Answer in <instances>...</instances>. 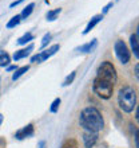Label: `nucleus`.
Instances as JSON below:
<instances>
[{"instance_id": "f257e3e1", "label": "nucleus", "mask_w": 139, "mask_h": 148, "mask_svg": "<svg viewBox=\"0 0 139 148\" xmlns=\"http://www.w3.org/2000/svg\"><path fill=\"white\" fill-rule=\"evenodd\" d=\"M116 81H118V74H116L115 66L111 62L104 61V62H102L101 66L98 67L92 89L101 98L108 100L112 96Z\"/></svg>"}, {"instance_id": "f03ea898", "label": "nucleus", "mask_w": 139, "mask_h": 148, "mask_svg": "<svg viewBox=\"0 0 139 148\" xmlns=\"http://www.w3.org/2000/svg\"><path fill=\"white\" fill-rule=\"evenodd\" d=\"M79 124L84 131L99 133L104 128V120L102 113L94 108V106H87L82 110L79 116Z\"/></svg>"}, {"instance_id": "7ed1b4c3", "label": "nucleus", "mask_w": 139, "mask_h": 148, "mask_svg": "<svg viewBox=\"0 0 139 148\" xmlns=\"http://www.w3.org/2000/svg\"><path fill=\"white\" fill-rule=\"evenodd\" d=\"M118 102L120 109L126 113H131L136 108V93L131 86H123L118 93Z\"/></svg>"}, {"instance_id": "20e7f679", "label": "nucleus", "mask_w": 139, "mask_h": 148, "mask_svg": "<svg viewBox=\"0 0 139 148\" xmlns=\"http://www.w3.org/2000/svg\"><path fill=\"white\" fill-rule=\"evenodd\" d=\"M114 51H115L116 58L120 61V63H123V65L128 63L130 58H131V54H130V50H128L127 45L123 40H120V39L116 40L115 45H114Z\"/></svg>"}, {"instance_id": "39448f33", "label": "nucleus", "mask_w": 139, "mask_h": 148, "mask_svg": "<svg viewBox=\"0 0 139 148\" xmlns=\"http://www.w3.org/2000/svg\"><path fill=\"white\" fill-rule=\"evenodd\" d=\"M59 49H60V46H59V45H52L50 49H47V50H43V51H40L39 54H36V55H34V57H31V62H32V63L44 62V61H47V59L50 58V57H52L54 54H56V53L59 51Z\"/></svg>"}, {"instance_id": "423d86ee", "label": "nucleus", "mask_w": 139, "mask_h": 148, "mask_svg": "<svg viewBox=\"0 0 139 148\" xmlns=\"http://www.w3.org/2000/svg\"><path fill=\"white\" fill-rule=\"evenodd\" d=\"M34 125L32 124H28L26 125V127H23L22 129H19V131H16L15 133V139H18V140H23V139H27V137H31L32 135H34Z\"/></svg>"}, {"instance_id": "0eeeda50", "label": "nucleus", "mask_w": 139, "mask_h": 148, "mask_svg": "<svg viewBox=\"0 0 139 148\" xmlns=\"http://www.w3.org/2000/svg\"><path fill=\"white\" fill-rule=\"evenodd\" d=\"M96 141H98V133L84 131V133H83V143H84L86 148H92L96 144Z\"/></svg>"}, {"instance_id": "6e6552de", "label": "nucleus", "mask_w": 139, "mask_h": 148, "mask_svg": "<svg viewBox=\"0 0 139 148\" xmlns=\"http://www.w3.org/2000/svg\"><path fill=\"white\" fill-rule=\"evenodd\" d=\"M32 50H34V45H30V46L26 47V49H22V50L15 51V54H13V59H15L16 62H18V61H20V59L27 58L28 55L31 54Z\"/></svg>"}, {"instance_id": "1a4fd4ad", "label": "nucleus", "mask_w": 139, "mask_h": 148, "mask_svg": "<svg viewBox=\"0 0 139 148\" xmlns=\"http://www.w3.org/2000/svg\"><path fill=\"white\" fill-rule=\"evenodd\" d=\"M130 43H131V50L135 55V58H139V34L138 31L134 32L131 36H130Z\"/></svg>"}, {"instance_id": "9d476101", "label": "nucleus", "mask_w": 139, "mask_h": 148, "mask_svg": "<svg viewBox=\"0 0 139 148\" xmlns=\"http://www.w3.org/2000/svg\"><path fill=\"white\" fill-rule=\"evenodd\" d=\"M102 19H103V15H102V14H101V15H95V16H94L92 19L88 22V24L86 26V28L83 30V35H87V34H88V32L91 31V30H92V28L95 27L99 22H102Z\"/></svg>"}, {"instance_id": "9b49d317", "label": "nucleus", "mask_w": 139, "mask_h": 148, "mask_svg": "<svg viewBox=\"0 0 139 148\" xmlns=\"http://www.w3.org/2000/svg\"><path fill=\"white\" fill-rule=\"evenodd\" d=\"M96 45H98V40L96 39H92L91 42H87L86 45H83V46H80V47H78L76 50L78 51H80V53H84V54H87V53H91V51L96 47Z\"/></svg>"}, {"instance_id": "f8f14e48", "label": "nucleus", "mask_w": 139, "mask_h": 148, "mask_svg": "<svg viewBox=\"0 0 139 148\" xmlns=\"http://www.w3.org/2000/svg\"><path fill=\"white\" fill-rule=\"evenodd\" d=\"M28 70H30V66H22V67H19V69H16L15 73L12 74V81H16V79H19V78L22 77L24 73H27Z\"/></svg>"}, {"instance_id": "ddd939ff", "label": "nucleus", "mask_w": 139, "mask_h": 148, "mask_svg": "<svg viewBox=\"0 0 139 148\" xmlns=\"http://www.w3.org/2000/svg\"><path fill=\"white\" fill-rule=\"evenodd\" d=\"M9 62H11V57L5 51H0V66L5 67L9 65Z\"/></svg>"}, {"instance_id": "4468645a", "label": "nucleus", "mask_w": 139, "mask_h": 148, "mask_svg": "<svg viewBox=\"0 0 139 148\" xmlns=\"http://www.w3.org/2000/svg\"><path fill=\"white\" fill-rule=\"evenodd\" d=\"M34 7H35V3H30L27 7H24L23 12L20 14V18H22V19H27L28 16L32 14V11H34Z\"/></svg>"}, {"instance_id": "2eb2a0df", "label": "nucleus", "mask_w": 139, "mask_h": 148, "mask_svg": "<svg viewBox=\"0 0 139 148\" xmlns=\"http://www.w3.org/2000/svg\"><path fill=\"white\" fill-rule=\"evenodd\" d=\"M32 39H34V35H32L31 32H26L23 36H20V38L18 39V43L23 46V45H27V43H30Z\"/></svg>"}, {"instance_id": "dca6fc26", "label": "nucleus", "mask_w": 139, "mask_h": 148, "mask_svg": "<svg viewBox=\"0 0 139 148\" xmlns=\"http://www.w3.org/2000/svg\"><path fill=\"white\" fill-rule=\"evenodd\" d=\"M62 12V8H56V10H51V11L47 12V20L48 22H54L56 18H58V15Z\"/></svg>"}, {"instance_id": "f3484780", "label": "nucleus", "mask_w": 139, "mask_h": 148, "mask_svg": "<svg viewBox=\"0 0 139 148\" xmlns=\"http://www.w3.org/2000/svg\"><path fill=\"white\" fill-rule=\"evenodd\" d=\"M20 20H22L20 15H15V16H13V18H12V19L7 23V28H13V27H16V26L20 23Z\"/></svg>"}, {"instance_id": "a211bd4d", "label": "nucleus", "mask_w": 139, "mask_h": 148, "mask_svg": "<svg viewBox=\"0 0 139 148\" xmlns=\"http://www.w3.org/2000/svg\"><path fill=\"white\" fill-rule=\"evenodd\" d=\"M62 148H78V141L75 139H67L62 144Z\"/></svg>"}, {"instance_id": "6ab92c4d", "label": "nucleus", "mask_w": 139, "mask_h": 148, "mask_svg": "<svg viewBox=\"0 0 139 148\" xmlns=\"http://www.w3.org/2000/svg\"><path fill=\"white\" fill-rule=\"evenodd\" d=\"M60 98H55L52 104H51V108H50V112L51 113H56L59 110V106H60Z\"/></svg>"}, {"instance_id": "aec40b11", "label": "nucleus", "mask_w": 139, "mask_h": 148, "mask_svg": "<svg viewBox=\"0 0 139 148\" xmlns=\"http://www.w3.org/2000/svg\"><path fill=\"white\" fill-rule=\"evenodd\" d=\"M75 75H76V73H75V71H72V73L70 74V75H67V78L64 79V82H63V86L71 85V84L74 82V79H75Z\"/></svg>"}, {"instance_id": "412c9836", "label": "nucleus", "mask_w": 139, "mask_h": 148, "mask_svg": "<svg viewBox=\"0 0 139 148\" xmlns=\"http://www.w3.org/2000/svg\"><path fill=\"white\" fill-rule=\"evenodd\" d=\"M51 38H52V36H51V34H50V32H47L46 35L43 36V39H42V49H44V47H46L47 45L50 43Z\"/></svg>"}, {"instance_id": "4be33fe9", "label": "nucleus", "mask_w": 139, "mask_h": 148, "mask_svg": "<svg viewBox=\"0 0 139 148\" xmlns=\"http://www.w3.org/2000/svg\"><path fill=\"white\" fill-rule=\"evenodd\" d=\"M112 5H114V3H112V1H110L108 4H106V5H104V8H103V11H102V15H104V14H107V12L110 11V8H111Z\"/></svg>"}, {"instance_id": "5701e85b", "label": "nucleus", "mask_w": 139, "mask_h": 148, "mask_svg": "<svg viewBox=\"0 0 139 148\" xmlns=\"http://www.w3.org/2000/svg\"><path fill=\"white\" fill-rule=\"evenodd\" d=\"M22 1H23V0H16V1H12L11 4H9V7L11 8H13V7H16V5H19L20 3H22Z\"/></svg>"}, {"instance_id": "b1692460", "label": "nucleus", "mask_w": 139, "mask_h": 148, "mask_svg": "<svg viewBox=\"0 0 139 148\" xmlns=\"http://www.w3.org/2000/svg\"><path fill=\"white\" fill-rule=\"evenodd\" d=\"M134 71H135V77L138 78L139 77V65H138V63H136L135 67H134Z\"/></svg>"}, {"instance_id": "393cba45", "label": "nucleus", "mask_w": 139, "mask_h": 148, "mask_svg": "<svg viewBox=\"0 0 139 148\" xmlns=\"http://www.w3.org/2000/svg\"><path fill=\"white\" fill-rule=\"evenodd\" d=\"M16 69H18V67H16V66H13V65H12V66H8V69H7V70H8V71H12V70H16Z\"/></svg>"}, {"instance_id": "a878e982", "label": "nucleus", "mask_w": 139, "mask_h": 148, "mask_svg": "<svg viewBox=\"0 0 139 148\" xmlns=\"http://www.w3.org/2000/svg\"><path fill=\"white\" fill-rule=\"evenodd\" d=\"M44 145H46V141H40L39 143V148H44Z\"/></svg>"}, {"instance_id": "bb28decb", "label": "nucleus", "mask_w": 139, "mask_h": 148, "mask_svg": "<svg viewBox=\"0 0 139 148\" xmlns=\"http://www.w3.org/2000/svg\"><path fill=\"white\" fill-rule=\"evenodd\" d=\"M1 123H3V114L0 113V125H1Z\"/></svg>"}]
</instances>
